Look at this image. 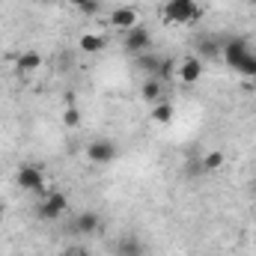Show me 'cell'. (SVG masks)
<instances>
[{"label":"cell","mask_w":256,"mask_h":256,"mask_svg":"<svg viewBox=\"0 0 256 256\" xmlns=\"http://www.w3.org/2000/svg\"><path fill=\"white\" fill-rule=\"evenodd\" d=\"M116 256H146V248L137 242V238H122L120 242V248H116Z\"/></svg>","instance_id":"e0dca14e"},{"label":"cell","mask_w":256,"mask_h":256,"mask_svg":"<svg viewBox=\"0 0 256 256\" xmlns=\"http://www.w3.org/2000/svg\"><path fill=\"white\" fill-rule=\"evenodd\" d=\"M98 226H102L98 212H80V214L74 218V224H72V230L80 232V236H92V232H98Z\"/></svg>","instance_id":"7c38bea8"},{"label":"cell","mask_w":256,"mask_h":256,"mask_svg":"<svg viewBox=\"0 0 256 256\" xmlns=\"http://www.w3.org/2000/svg\"><path fill=\"white\" fill-rule=\"evenodd\" d=\"M224 164H226V155L220 149H208L202 155V170L206 173H218V170H224Z\"/></svg>","instance_id":"2e32d148"},{"label":"cell","mask_w":256,"mask_h":256,"mask_svg":"<svg viewBox=\"0 0 256 256\" xmlns=\"http://www.w3.org/2000/svg\"><path fill=\"white\" fill-rule=\"evenodd\" d=\"M84 155H86L92 164H110V161L116 158V143H114V140H104V137H96V140L86 143Z\"/></svg>","instance_id":"8992f818"},{"label":"cell","mask_w":256,"mask_h":256,"mask_svg":"<svg viewBox=\"0 0 256 256\" xmlns=\"http://www.w3.org/2000/svg\"><path fill=\"white\" fill-rule=\"evenodd\" d=\"M137 24H140V18H137V9H134V6H116V9L108 15V27H110V30H120V33L134 30Z\"/></svg>","instance_id":"ba28073f"},{"label":"cell","mask_w":256,"mask_h":256,"mask_svg":"<svg viewBox=\"0 0 256 256\" xmlns=\"http://www.w3.org/2000/svg\"><path fill=\"white\" fill-rule=\"evenodd\" d=\"M45 3H48V0H45Z\"/></svg>","instance_id":"d4e9b609"},{"label":"cell","mask_w":256,"mask_h":256,"mask_svg":"<svg viewBox=\"0 0 256 256\" xmlns=\"http://www.w3.org/2000/svg\"><path fill=\"white\" fill-rule=\"evenodd\" d=\"M161 63H164V57H158V54H140V57H137V66H140V72H143L146 78H158Z\"/></svg>","instance_id":"9a60e30c"},{"label":"cell","mask_w":256,"mask_h":256,"mask_svg":"<svg viewBox=\"0 0 256 256\" xmlns=\"http://www.w3.org/2000/svg\"><path fill=\"white\" fill-rule=\"evenodd\" d=\"M122 48H126V54L131 57H140V54H149L152 51V33L146 30V27H134V30H128L122 33Z\"/></svg>","instance_id":"5b68a950"},{"label":"cell","mask_w":256,"mask_h":256,"mask_svg":"<svg viewBox=\"0 0 256 256\" xmlns=\"http://www.w3.org/2000/svg\"><path fill=\"white\" fill-rule=\"evenodd\" d=\"M15 185H18L21 191L42 196V194H45V173H42L39 167H33V164H24V167L15 173Z\"/></svg>","instance_id":"277c9868"},{"label":"cell","mask_w":256,"mask_h":256,"mask_svg":"<svg viewBox=\"0 0 256 256\" xmlns=\"http://www.w3.org/2000/svg\"><path fill=\"white\" fill-rule=\"evenodd\" d=\"M66 208H68V196L63 191L42 194V200L36 202V218L39 220H57L66 214Z\"/></svg>","instance_id":"7a4b0ae2"},{"label":"cell","mask_w":256,"mask_h":256,"mask_svg":"<svg viewBox=\"0 0 256 256\" xmlns=\"http://www.w3.org/2000/svg\"><path fill=\"white\" fill-rule=\"evenodd\" d=\"M60 256H78V254H74V250H63Z\"/></svg>","instance_id":"603a6c76"},{"label":"cell","mask_w":256,"mask_h":256,"mask_svg":"<svg viewBox=\"0 0 256 256\" xmlns=\"http://www.w3.org/2000/svg\"><path fill=\"white\" fill-rule=\"evenodd\" d=\"M78 48H80V54H86V57H96V54H102V51L108 48V39H104L102 33H80V42H78Z\"/></svg>","instance_id":"8fae6325"},{"label":"cell","mask_w":256,"mask_h":256,"mask_svg":"<svg viewBox=\"0 0 256 256\" xmlns=\"http://www.w3.org/2000/svg\"><path fill=\"white\" fill-rule=\"evenodd\" d=\"M202 68H206V63L196 54H188V57H182V63L176 66V80L185 84V86H191V84H196L202 78Z\"/></svg>","instance_id":"52a82bcc"},{"label":"cell","mask_w":256,"mask_h":256,"mask_svg":"<svg viewBox=\"0 0 256 256\" xmlns=\"http://www.w3.org/2000/svg\"><path fill=\"white\" fill-rule=\"evenodd\" d=\"M39 66H42V54H39V51H24V54H18V60H15L18 74H33Z\"/></svg>","instance_id":"5bb4252c"},{"label":"cell","mask_w":256,"mask_h":256,"mask_svg":"<svg viewBox=\"0 0 256 256\" xmlns=\"http://www.w3.org/2000/svg\"><path fill=\"white\" fill-rule=\"evenodd\" d=\"M158 80H161V84H164V80H176V63H173L170 57H164L161 72H158Z\"/></svg>","instance_id":"ffe728a7"},{"label":"cell","mask_w":256,"mask_h":256,"mask_svg":"<svg viewBox=\"0 0 256 256\" xmlns=\"http://www.w3.org/2000/svg\"><path fill=\"white\" fill-rule=\"evenodd\" d=\"M250 51H254V48L248 45L244 36H226V39H220V60L230 66V68H236Z\"/></svg>","instance_id":"3957f363"},{"label":"cell","mask_w":256,"mask_h":256,"mask_svg":"<svg viewBox=\"0 0 256 256\" xmlns=\"http://www.w3.org/2000/svg\"><path fill=\"white\" fill-rule=\"evenodd\" d=\"M206 15V9L196 0H167L161 6V21L167 27H194L200 24Z\"/></svg>","instance_id":"6da1fadb"},{"label":"cell","mask_w":256,"mask_h":256,"mask_svg":"<svg viewBox=\"0 0 256 256\" xmlns=\"http://www.w3.org/2000/svg\"><path fill=\"white\" fill-rule=\"evenodd\" d=\"M63 126L66 128H78V126H80V110H78V108H66Z\"/></svg>","instance_id":"44dd1931"},{"label":"cell","mask_w":256,"mask_h":256,"mask_svg":"<svg viewBox=\"0 0 256 256\" xmlns=\"http://www.w3.org/2000/svg\"><path fill=\"white\" fill-rule=\"evenodd\" d=\"M39 3H45V0H39Z\"/></svg>","instance_id":"cb8c5ba5"},{"label":"cell","mask_w":256,"mask_h":256,"mask_svg":"<svg viewBox=\"0 0 256 256\" xmlns=\"http://www.w3.org/2000/svg\"><path fill=\"white\" fill-rule=\"evenodd\" d=\"M140 98H143L146 104L161 102V98H164V84H161L158 78H146V80H143V86H140Z\"/></svg>","instance_id":"4fadbf2b"},{"label":"cell","mask_w":256,"mask_h":256,"mask_svg":"<svg viewBox=\"0 0 256 256\" xmlns=\"http://www.w3.org/2000/svg\"><path fill=\"white\" fill-rule=\"evenodd\" d=\"M74 9H80L84 15H98V9H102V3L98 0H68Z\"/></svg>","instance_id":"d6986e66"},{"label":"cell","mask_w":256,"mask_h":256,"mask_svg":"<svg viewBox=\"0 0 256 256\" xmlns=\"http://www.w3.org/2000/svg\"><path fill=\"white\" fill-rule=\"evenodd\" d=\"M232 72H238V74H242V78H248V80H256V54H254V51H250V54H248L238 66H236Z\"/></svg>","instance_id":"ac0fdd59"},{"label":"cell","mask_w":256,"mask_h":256,"mask_svg":"<svg viewBox=\"0 0 256 256\" xmlns=\"http://www.w3.org/2000/svg\"><path fill=\"white\" fill-rule=\"evenodd\" d=\"M152 110H149V120L155 122V126H170L173 120H176V104L173 102H167V98H161V102H155V104H149Z\"/></svg>","instance_id":"30bf717a"},{"label":"cell","mask_w":256,"mask_h":256,"mask_svg":"<svg viewBox=\"0 0 256 256\" xmlns=\"http://www.w3.org/2000/svg\"><path fill=\"white\" fill-rule=\"evenodd\" d=\"M194 48H196V57L202 63H214L220 60V36H208V33H200L194 39Z\"/></svg>","instance_id":"9c48e42d"},{"label":"cell","mask_w":256,"mask_h":256,"mask_svg":"<svg viewBox=\"0 0 256 256\" xmlns=\"http://www.w3.org/2000/svg\"><path fill=\"white\" fill-rule=\"evenodd\" d=\"M3 214H6V202L0 200V218H3Z\"/></svg>","instance_id":"7402d4cb"}]
</instances>
